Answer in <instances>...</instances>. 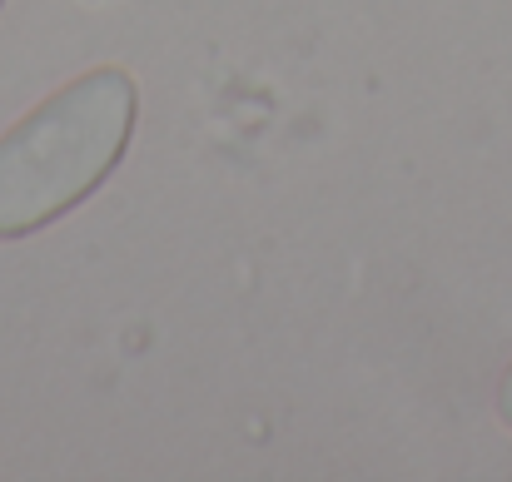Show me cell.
<instances>
[{"mask_svg":"<svg viewBox=\"0 0 512 482\" xmlns=\"http://www.w3.org/2000/svg\"><path fill=\"white\" fill-rule=\"evenodd\" d=\"M140 90L125 70H90L35 105L0 140V244L85 204L135 135Z\"/></svg>","mask_w":512,"mask_h":482,"instance_id":"cell-1","label":"cell"},{"mask_svg":"<svg viewBox=\"0 0 512 482\" xmlns=\"http://www.w3.org/2000/svg\"><path fill=\"white\" fill-rule=\"evenodd\" d=\"M498 418L512 428V363H508V373H503V383H498Z\"/></svg>","mask_w":512,"mask_h":482,"instance_id":"cell-2","label":"cell"}]
</instances>
